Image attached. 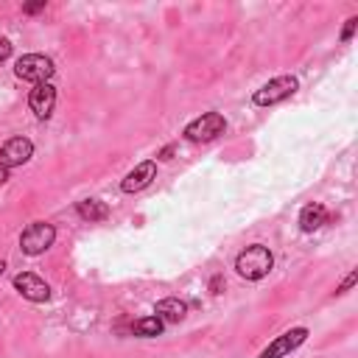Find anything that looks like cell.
<instances>
[{
  "instance_id": "19",
  "label": "cell",
  "mask_w": 358,
  "mask_h": 358,
  "mask_svg": "<svg viewBox=\"0 0 358 358\" xmlns=\"http://www.w3.org/2000/svg\"><path fill=\"white\" fill-rule=\"evenodd\" d=\"M45 9V0H39V3H28V6H23V12L26 15H37V12H42Z\"/></svg>"
},
{
  "instance_id": "16",
  "label": "cell",
  "mask_w": 358,
  "mask_h": 358,
  "mask_svg": "<svg viewBox=\"0 0 358 358\" xmlns=\"http://www.w3.org/2000/svg\"><path fill=\"white\" fill-rule=\"evenodd\" d=\"M355 28H358V17H350L347 26H344V31H341V42H350L352 34H355Z\"/></svg>"
},
{
  "instance_id": "7",
  "label": "cell",
  "mask_w": 358,
  "mask_h": 358,
  "mask_svg": "<svg viewBox=\"0 0 358 358\" xmlns=\"http://www.w3.org/2000/svg\"><path fill=\"white\" fill-rule=\"evenodd\" d=\"M305 339H308V330H305V328H292V330H285L283 336H277L258 358H283V355L294 352Z\"/></svg>"
},
{
  "instance_id": "15",
  "label": "cell",
  "mask_w": 358,
  "mask_h": 358,
  "mask_svg": "<svg viewBox=\"0 0 358 358\" xmlns=\"http://www.w3.org/2000/svg\"><path fill=\"white\" fill-rule=\"evenodd\" d=\"M355 280H358V271H350V274L344 277V283H341L339 289H336V294H347V292L352 289V285H355Z\"/></svg>"
},
{
  "instance_id": "20",
  "label": "cell",
  "mask_w": 358,
  "mask_h": 358,
  "mask_svg": "<svg viewBox=\"0 0 358 358\" xmlns=\"http://www.w3.org/2000/svg\"><path fill=\"white\" fill-rule=\"evenodd\" d=\"M171 154H174V146H165V149L157 154V160H171Z\"/></svg>"
},
{
  "instance_id": "8",
  "label": "cell",
  "mask_w": 358,
  "mask_h": 358,
  "mask_svg": "<svg viewBox=\"0 0 358 358\" xmlns=\"http://www.w3.org/2000/svg\"><path fill=\"white\" fill-rule=\"evenodd\" d=\"M15 289H17L20 297H26L28 303H45V300L51 297V285H48L42 277L31 274V271H23V274L15 277Z\"/></svg>"
},
{
  "instance_id": "3",
  "label": "cell",
  "mask_w": 358,
  "mask_h": 358,
  "mask_svg": "<svg viewBox=\"0 0 358 358\" xmlns=\"http://www.w3.org/2000/svg\"><path fill=\"white\" fill-rule=\"evenodd\" d=\"M53 241H56V227L48 224V222H34V224H28V227L23 230V235H20V249L34 258V255L48 252V249L53 247Z\"/></svg>"
},
{
  "instance_id": "10",
  "label": "cell",
  "mask_w": 358,
  "mask_h": 358,
  "mask_svg": "<svg viewBox=\"0 0 358 358\" xmlns=\"http://www.w3.org/2000/svg\"><path fill=\"white\" fill-rule=\"evenodd\" d=\"M28 107H31V112H34L39 120L51 118V112H53V107H56V90H53V84H51V82H48V84H34V90H31V96H28Z\"/></svg>"
},
{
  "instance_id": "6",
  "label": "cell",
  "mask_w": 358,
  "mask_h": 358,
  "mask_svg": "<svg viewBox=\"0 0 358 358\" xmlns=\"http://www.w3.org/2000/svg\"><path fill=\"white\" fill-rule=\"evenodd\" d=\"M34 154V143L28 137H12L0 146V165L3 168H17L23 163H28Z\"/></svg>"
},
{
  "instance_id": "22",
  "label": "cell",
  "mask_w": 358,
  "mask_h": 358,
  "mask_svg": "<svg viewBox=\"0 0 358 358\" xmlns=\"http://www.w3.org/2000/svg\"><path fill=\"white\" fill-rule=\"evenodd\" d=\"M6 271V260H0V274H3Z\"/></svg>"
},
{
  "instance_id": "18",
  "label": "cell",
  "mask_w": 358,
  "mask_h": 358,
  "mask_svg": "<svg viewBox=\"0 0 358 358\" xmlns=\"http://www.w3.org/2000/svg\"><path fill=\"white\" fill-rule=\"evenodd\" d=\"M222 289H224V277L216 274V277L210 280V292H213V294H222Z\"/></svg>"
},
{
  "instance_id": "14",
  "label": "cell",
  "mask_w": 358,
  "mask_h": 358,
  "mask_svg": "<svg viewBox=\"0 0 358 358\" xmlns=\"http://www.w3.org/2000/svg\"><path fill=\"white\" fill-rule=\"evenodd\" d=\"M163 330H165V322H163L160 316H143V319H137V322L132 325V333L140 336V339H154V336H160Z\"/></svg>"
},
{
  "instance_id": "1",
  "label": "cell",
  "mask_w": 358,
  "mask_h": 358,
  "mask_svg": "<svg viewBox=\"0 0 358 358\" xmlns=\"http://www.w3.org/2000/svg\"><path fill=\"white\" fill-rule=\"evenodd\" d=\"M274 266V255L269 247L263 244H252L247 247L238 258H235V271L244 277V280H263Z\"/></svg>"
},
{
  "instance_id": "4",
  "label": "cell",
  "mask_w": 358,
  "mask_h": 358,
  "mask_svg": "<svg viewBox=\"0 0 358 358\" xmlns=\"http://www.w3.org/2000/svg\"><path fill=\"white\" fill-rule=\"evenodd\" d=\"M224 129H227L224 115L207 112V115H202V118H196V120H190L185 126V137L190 143H210V140H216L219 134H224Z\"/></svg>"
},
{
  "instance_id": "17",
  "label": "cell",
  "mask_w": 358,
  "mask_h": 358,
  "mask_svg": "<svg viewBox=\"0 0 358 358\" xmlns=\"http://www.w3.org/2000/svg\"><path fill=\"white\" fill-rule=\"evenodd\" d=\"M9 56H12V42L6 37H0V64H3Z\"/></svg>"
},
{
  "instance_id": "5",
  "label": "cell",
  "mask_w": 358,
  "mask_h": 358,
  "mask_svg": "<svg viewBox=\"0 0 358 358\" xmlns=\"http://www.w3.org/2000/svg\"><path fill=\"white\" fill-rule=\"evenodd\" d=\"M297 87H300V82L294 76H277V79H271L269 84H263L255 93V104L258 107H274V104H280L285 98H292L297 93Z\"/></svg>"
},
{
  "instance_id": "11",
  "label": "cell",
  "mask_w": 358,
  "mask_h": 358,
  "mask_svg": "<svg viewBox=\"0 0 358 358\" xmlns=\"http://www.w3.org/2000/svg\"><path fill=\"white\" fill-rule=\"evenodd\" d=\"M325 222H328V210H325L322 204H308V207H303V213H300V230H303V233H316Z\"/></svg>"
},
{
  "instance_id": "2",
  "label": "cell",
  "mask_w": 358,
  "mask_h": 358,
  "mask_svg": "<svg viewBox=\"0 0 358 358\" xmlns=\"http://www.w3.org/2000/svg\"><path fill=\"white\" fill-rule=\"evenodd\" d=\"M53 62L42 53H26L15 62V76L23 82H34V84H48L53 76Z\"/></svg>"
},
{
  "instance_id": "9",
  "label": "cell",
  "mask_w": 358,
  "mask_h": 358,
  "mask_svg": "<svg viewBox=\"0 0 358 358\" xmlns=\"http://www.w3.org/2000/svg\"><path fill=\"white\" fill-rule=\"evenodd\" d=\"M154 177H157V163H154V160H146V163H140L134 171H129V174L123 177L120 190H123V193H137V190H143V188H149Z\"/></svg>"
},
{
  "instance_id": "13",
  "label": "cell",
  "mask_w": 358,
  "mask_h": 358,
  "mask_svg": "<svg viewBox=\"0 0 358 358\" xmlns=\"http://www.w3.org/2000/svg\"><path fill=\"white\" fill-rule=\"evenodd\" d=\"M79 216L84 219V222H104L107 216H109V207L104 204V202H98V199H84V202H79Z\"/></svg>"
},
{
  "instance_id": "21",
  "label": "cell",
  "mask_w": 358,
  "mask_h": 358,
  "mask_svg": "<svg viewBox=\"0 0 358 358\" xmlns=\"http://www.w3.org/2000/svg\"><path fill=\"white\" fill-rule=\"evenodd\" d=\"M9 179V168H3V165H0V185H3Z\"/></svg>"
},
{
  "instance_id": "12",
  "label": "cell",
  "mask_w": 358,
  "mask_h": 358,
  "mask_svg": "<svg viewBox=\"0 0 358 358\" xmlns=\"http://www.w3.org/2000/svg\"><path fill=\"white\" fill-rule=\"evenodd\" d=\"M154 311H157V316L163 322H182L185 314H188V305L182 300H177V297H168V300H160Z\"/></svg>"
}]
</instances>
